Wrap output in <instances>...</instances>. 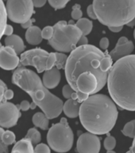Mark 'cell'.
<instances>
[{"mask_svg":"<svg viewBox=\"0 0 135 153\" xmlns=\"http://www.w3.org/2000/svg\"><path fill=\"white\" fill-rule=\"evenodd\" d=\"M118 109L111 98L104 94L91 95L80 108V120L83 128L94 135L109 133L116 124Z\"/></svg>","mask_w":135,"mask_h":153,"instance_id":"1","label":"cell"},{"mask_svg":"<svg viewBox=\"0 0 135 153\" xmlns=\"http://www.w3.org/2000/svg\"><path fill=\"white\" fill-rule=\"evenodd\" d=\"M110 96L120 109L135 111V55L117 61L108 73Z\"/></svg>","mask_w":135,"mask_h":153,"instance_id":"2","label":"cell"},{"mask_svg":"<svg viewBox=\"0 0 135 153\" xmlns=\"http://www.w3.org/2000/svg\"><path fill=\"white\" fill-rule=\"evenodd\" d=\"M12 82L30 96L33 102L40 107L49 120L57 118L63 112L61 99L50 93L38 74L30 69L21 67L14 70Z\"/></svg>","mask_w":135,"mask_h":153,"instance_id":"3","label":"cell"},{"mask_svg":"<svg viewBox=\"0 0 135 153\" xmlns=\"http://www.w3.org/2000/svg\"><path fill=\"white\" fill-rule=\"evenodd\" d=\"M104 57V53L92 45H86L76 47L68 57L65 66V76L68 83L75 92H77V79L83 73H91L98 81L97 92L101 90L107 83L108 73L101 74L92 67L91 62L97 57Z\"/></svg>","mask_w":135,"mask_h":153,"instance_id":"4","label":"cell"},{"mask_svg":"<svg viewBox=\"0 0 135 153\" xmlns=\"http://www.w3.org/2000/svg\"><path fill=\"white\" fill-rule=\"evenodd\" d=\"M97 19L105 26H123L135 19V0L93 1Z\"/></svg>","mask_w":135,"mask_h":153,"instance_id":"5","label":"cell"},{"mask_svg":"<svg viewBox=\"0 0 135 153\" xmlns=\"http://www.w3.org/2000/svg\"><path fill=\"white\" fill-rule=\"evenodd\" d=\"M54 34L49 41L52 48L59 53H71L77 46L83 33L76 25H69L66 21H60L53 26Z\"/></svg>","mask_w":135,"mask_h":153,"instance_id":"6","label":"cell"},{"mask_svg":"<svg viewBox=\"0 0 135 153\" xmlns=\"http://www.w3.org/2000/svg\"><path fill=\"white\" fill-rule=\"evenodd\" d=\"M73 141V131L65 118H61L59 123L53 124L48 131L49 146L56 152H68L72 148Z\"/></svg>","mask_w":135,"mask_h":153,"instance_id":"7","label":"cell"},{"mask_svg":"<svg viewBox=\"0 0 135 153\" xmlns=\"http://www.w3.org/2000/svg\"><path fill=\"white\" fill-rule=\"evenodd\" d=\"M33 7L30 0H9L6 5L7 18L15 23H26L34 13Z\"/></svg>","mask_w":135,"mask_h":153,"instance_id":"8","label":"cell"},{"mask_svg":"<svg viewBox=\"0 0 135 153\" xmlns=\"http://www.w3.org/2000/svg\"><path fill=\"white\" fill-rule=\"evenodd\" d=\"M50 53L41 48H36L22 53L20 57V64L23 66L35 67L38 73L46 71L47 62Z\"/></svg>","mask_w":135,"mask_h":153,"instance_id":"9","label":"cell"},{"mask_svg":"<svg viewBox=\"0 0 135 153\" xmlns=\"http://www.w3.org/2000/svg\"><path fill=\"white\" fill-rule=\"evenodd\" d=\"M19 105H15L10 102H2L0 104V127L11 128L16 125L21 117Z\"/></svg>","mask_w":135,"mask_h":153,"instance_id":"10","label":"cell"},{"mask_svg":"<svg viewBox=\"0 0 135 153\" xmlns=\"http://www.w3.org/2000/svg\"><path fill=\"white\" fill-rule=\"evenodd\" d=\"M100 147V138L90 132L81 134L76 143V151L78 153H99Z\"/></svg>","mask_w":135,"mask_h":153,"instance_id":"11","label":"cell"},{"mask_svg":"<svg viewBox=\"0 0 135 153\" xmlns=\"http://www.w3.org/2000/svg\"><path fill=\"white\" fill-rule=\"evenodd\" d=\"M77 92L85 93L88 95H94L98 93V81L95 76L91 73H83L79 76L76 82Z\"/></svg>","mask_w":135,"mask_h":153,"instance_id":"12","label":"cell"},{"mask_svg":"<svg viewBox=\"0 0 135 153\" xmlns=\"http://www.w3.org/2000/svg\"><path fill=\"white\" fill-rule=\"evenodd\" d=\"M20 63V58L12 48L0 46V67L5 70H14Z\"/></svg>","mask_w":135,"mask_h":153,"instance_id":"13","label":"cell"},{"mask_svg":"<svg viewBox=\"0 0 135 153\" xmlns=\"http://www.w3.org/2000/svg\"><path fill=\"white\" fill-rule=\"evenodd\" d=\"M134 50V45L132 41L128 40L126 37H121L119 38L115 47L110 52V56L115 62L125 57L131 55Z\"/></svg>","mask_w":135,"mask_h":153,"instance_id":"14","label":"cell"},{"mask_svg":"<svg viewBox=\"0 0 135 153\" xmlns=\"http://www.w3.org/2000/svg\"><path fill=\"white\" fill-rule=\"evenodd\" d=\"M60 81V72L56 67H53L52 69L45 72L43 75L42 82L45 88L48 89L56 88L59 85Z\"/></svg>","mask_w":135,"mask_h":153,"instance_id":"15","label":"cell"},{"mask_svg":"<svg viewBox=\"0 0 135 153\" xmlns=\"http://www.w3.org/2000/svg\"><path fill=\"white\" fill-rule=\"evenodd\" d=\"M5 45L6 46L10 47L14 50L17 54H21L26 49V45L24 44L23 40L21 39V37L16 34L8 36L5 38Z\"/></svg>","mask_w":135,"mask_h":153,"instance_id":"16","label":"cell"},{"mask_svg":"<svg viewBox=\"0 0 135 153\" xmlns=\"http://www.w3.org/2000/svg\"><path fill=\"white\" fill-rule=\"evenodd\" d=\"M81 104L78 100L69 99L64 104L63 112L69 118H76L80 115V108Z\"/></svg>","mask_w":135,"mask_h":153,"instance_id":"17","label":"cell"},{"mask_svg":"<svg viewBox=\"0 0 135 153\" xmlns=\"http://www.w3.org/2000/svg\"><path fill=\"white\" fill-rule=\"evenodd\" d=\"M26 39L29 44L37 45L42 41L41 30L38 26H33L29 28L26 32Z\"/></svg>","mask_w":135,"mask_h":153,"instance_id":"18","label":"cell"},{"mask_svg":"<svg viewBox=\"0 0 135 153\" xmlns=\"http://www.w3.org/2000/svg\"><path fill=\"white\" fill-rule=\"evenodd\" d=\"M10 153H34L33 145L27 139H21L14 144Z\"/></svg>","mask_w":135,"mask_h":153,"instance_id":"19","label":"cell"},{"mask_svg":"<svg viewBox=\"0 0 135 153\" xmlns=\"http://www.w3.org/2000/svg\"><path fill=\"white\" fill-rule=\"evenodd\" d=\"M32 121L34 126L40 128L42 130H47L49 128V118H48L44 112H38L33 115Z\"/></svg>","mask_w":135,"mask_h":153,"instance_id":"20","label":"cell"},{"mask_svg":"<svg viewBox=\"0 0 135 153\" xmlns=\"http://www.w3.org/2000/svg\"><path fill=\"white\" fill-rule=\"evenodd\" d=\"M76 26L81 30L83 35L87 36L88 34L91 32L93 27L92 22L86 18H82L81 19L78 20L76 23Z\"/></svg>","mask_w":135,"mask_h":153,"instance_id":"21","label":"cell"},{"mask_svg":"<svg viewBox=\"0 0 135 153\" xmlns=\"http://www.w3.org/2000/svg\"><path fill=\"white\" fill-rule=\"evenodd\" d=\"M7 10H6V6L4 5V2L0 0V40L2 38V35L4 34V30L7 26ZM0 44V46H1Z\"/></svg>","mask_w":135,"mask_h":153,"instance_id":"22","label":"cell"},{"mask_svg":"<svg viewBox=\"0 0 135 153\" xmlns=\"http://www.w3.org/2000/svg\"><path fill=\"white\" fill-rule=\"evenodd\" d=\"M25 138L30 141L33 146H37L40 143L41 140V136L38 129L35 128H32L29 129Z\"/></svg>","mask_w":135,"mask_h":153,"instance_id":"23","label":"cell"},{"mask_svg":"<svg viewBox=\"0 0 135 153\" xmlns=\"http://www.w3.org/2000/svg\"><path fill=\"white\" fill-rule=\"evenodd\" d=\"M112 58L107 51H105L104 57L100 62V69L103 73H108L112 68Z\"/></svg>","mask_w":135,"mask_h":153,"instance_id":"24","label":"cell"},{"mask_svg":"<svg viewBox=\"0 0 135 153\" xmlns=\"http://www.w3.org/2000/svg\"><path fill=\"white\" fill-rule=\"evenodd\" d=\"M56 64H55V67L60 69H65L66 66L67 61H68V56L65 55L63 53L56 52Z\"/></svg>","mask_w":135,"mask_h":153,"instance_id":"25","label":"cell"},{"mask_svg":"<svg viewBox=\"0 0 135 153\" xmlns=\"http://www.w3.org/2000/svg\"><path fill=\"white\" fill-rule=\"evenodd\" d=\"M122 134L124 136H128L130 138L135 137V120H133L131 121L126 123V125L124 126L122 131Z\"/></svg>","mask_w":135,"mask_h":153,"instance_id":"26","label":"cell"},{"mask_svg":"<svg viewBox=\"0 0 135 153\" xmlns=\"http://www.w3.org/2000/svg\"><path fill=\"white\" fill-rule=\"evenodd\" d=\"M15 135L13 131H5L2 135V142L5 145L9 146L15 142Z\"/></svg>","mask_w":135,"mask_h":153,"instance_id":"27","label":"cell"},{"mask_svg":"<svg viewBox=\"0 0 135 153\" xmlns=\"http://www.w3.org/2000/svg\"><path fill=\"white\" fill-rule=\"evenodd\" d=\"M104 148L107 151H112L116 146V140L114 136H110L107 134V136L104 140Z\"/></svg>","mask_w":135,"mask_h":153,"instance_id":"28","label":"cell"},{"mask_svg":"<svg viewBox=\"0 0 135 153\" xmlns=\"http://www.w3.org/2000/svg\"><path fill=\"white\" fill-rule=\"evenodd\" d=\"M53 34H54L53 26H45V28L41 30V36H42L43 39H46V40L49 41L53 37Z\"/></svg>","mask_w":135,"mask_h":153,"instance_id":"29","label":"cell"},{"mask_svg":"<svg viewBox=\"0 0 135 153\" xmlns=\"http://www.w3.org/2000/svg\"><path fill=\"white\" fill-rule=\"evenodd\" d=\"M83 12L80 10V5L75 4L72 7V18L74 20H80L82 19Z\"/></svg>","mask_w":135,"mask_h":153,"instance_id":"30","label":"cell"},{"mask_svg":"<svg viewBox=\"0 0 135 153\" xmlns=\"http://www.w3.org/2000/svg\"><path fill=\"white\" fill-rule=\"evenodd\" d=\"M49 3L55 10H59L65 7V6L69 3V1L68 0H58V1L57 0H49Z\"/></svg>","mask_w":135,"mask_h":153,"instance_id":"31","label":"cell"},{"mask_svg":"<svg viewBox=\"0 0 135 153\" xmlns=\"http://www.w3.org/2000/svg\"><path fill=\"white\" fill-rule=\"evenodd\" d=\"M74 93H75V91H74V89L72 88L71 86L69 85V84L65 85L63 87V88H62V94L64 96V97L68 99V100L71 99L72 96L73 95Z\"/></svg>","mask_w":135,"mask_h":153,"instance_id":"32","label":"cell"},{"mask_svg":"<svg viewBox=\"0 0 135 153\" xmlns=\"http://www.w3.org/2000/svg\"><path fill=\"white\" fill-rule=\"evenodd\" d=\"M34 153H51L49 146L45 143H39L34 148Z\"/></svg>","mask_w":135,"mask_h":153,"instance_id":"33","label":"cell"},{"mask_svg":"<svg viewBox=\"0 0 135 153\" xmlns=\"http://www.w3.org/2000/svg\"><path fill=\"white\" fill-rule=\"evenodd\" d=\"M56 64V53H50L49 57L47 62V67H46V71L52 69L53 67H55Z\"/></svg>","mask_w":135,"mask_h":153,"instance_id":"34","label":"cell"},{"mask_svg":"<svg viewBox=\"0 0 135 153\" xmlns=\"http://www.w3.org/2000/svg\"><path fill=\"white\" fill-rule=\"evenodd\" d=\"M4 130L0 127V153H9L8 146L5 145L2 142V135L4 133Z\"/></svg>","mask_w":135,"mask_h":153,"instance_id":"35","label":"cell"},{"mask_svg":"<svg viewBox=\"0 0 135 153\" xmlns=\"http://www.w3.org/2000/svg\"><path fill=\"white\" fill-rule=\"evenodd\" d=\"M7 89V85L0 79V104L4 100V93Z\"/></svg>","mask_w":135,"mask_h":153,"instance_id":"36","label":"cell"},{"mask_svg":"<svg viewBox=\"0 0 135 153\" xmlns=\"http://www.w3.org/2000/svg\"><path fill=\"white\" fill-rule=\"evenodd\" d=\"M87 13H88V15L90 17V19H95L96 20L97 19V16L95 13V10H94V7H93V5H89L88 7V9H87Z\"/></svg>","mask_w":135,"mask_h":153,"instance_id":"37","label":"cell"},{"mask_svg":"<svg viewBox=\"0 0 135 153\" xmlns=\"http://www.w3.org/2000/svg\"><path fill=\"white\" fill-rule=\"evenodd\" d=\"M109 39L107 38H103L100 42V46L102 50H107V48L109 47Z\"/></svg>","mask_w":135,"mask_h":153,"instance_id":"38","label":"cell"},{"mask_svg":"<svg viewBox=\"0 0 135 153\" xmlns=\"http://www.w3.org/2000/svg\"><path fill=\"white\" fill-rule=\"evenodd\" d=\"M30 108V103L28 100H22L19 105V109L21 111H27Z\"/></svg>","mask_w":135,"mask_h":153,"instance_id":"39","label":"cell"},{"mask_svg":"<svg viewBox=\"0 0 135 153\" xmlns=\"http://www.w3.org/2000/svg\"><path fill=\"white\" fill-rule=\"evenodd\" d=\"M14 97V92L10 89H7L4 93V100L2 102H7V100H11Z\"/></svg>","mask_w":135,"mask_h":153,"instance_id":"40","label":"cell"},{"mask_svg":"<svg viewBox=\"0 0 135 153\" xmlns=\"http://www.w3.org/2000/svg\"><path fill=\"white\" fill-rule=\"evenodd\" d=\"M13 32H14V29H13L12 26L7 24V26H6V28H5V30H4L5 35H7V37H8V36L13 35Z\"/></svg>","mask_w":135,"mask_h":153,"instance_id":"41","label":"cell"},{"mask_svg":"<svg viewBox=\"0 0 135 153\" xmlns=\"http://www.w3.org/2000/svg\"><path fill=\"white\" fill-rule=\"evenodd\" d=\"M78 45H79V46H83V45H88V39L87 38V37H86V36L83 35L82 37H81L80 39V41H79Z\"/></svg>","mask_w":135,"mask_h":153,"instance_id":"42","label":"cell"},{"mask_svg":"<svg viewBox=\"0 0 135 153\" xmlns=\"http://www.w3.org/2000/svg\"><path fill=\"white\" fill-rule=\"evenodd\" d=\"M34 7H42L46 3L45 0H34L33 1Z\"/></svg>","mask_w":135,"mask_h":153,"instance_id":"43","label":"cell"},{"mask_svg":"<svg viewBox=\"0 0 135 153\" xmlns=\"http://www.w3.org/2000/svg\"><path fill=\"white\" fill-rule=\"evenodd\" d=\"M34 21H35L34 19H30V20H29L28 22H26V23L21 24V27L23 29H27V30H28L29 28H30L31 26H32V24H33V22Z\"/></svg>","mask_w":135,"mask_h":153,"instance_id":"44","label":"cell"},{"mask_svg":"<svg viewBox=\"0 0 135 153\" xmlns=\"http://www.w3.org/2000/svg\"><path fill=\"white\" fill-rule=\"evenodd\" d=\"M108 28H109L110 30L114 32V33H119L122 30L123 26H111V27H108Z\"/></svg>","mask_w":135,"mask_h":153,"instance_id":"45","label":"cell"},{"mask_svg":"<svg viewBox=\"0 0 135 153\" xmlns=\"http://www.w3.org/2000/svg\"><path fill=\"white\" fill-rule=\"evenodd\" d=\"M127 26H130V27H134V26H135V19H133L132 21L130 22L127 25H126Z\"/></svg>","mask_w":135,"mask_h":153,"instance_id":"46","label":"cell"},{"mask_svg":"<svg viewBox=\"0 0 135 153\" xmlns=\"http://www.w3.org/2000/svg\"><path fill=\"white\" fill-rule=\"evenodd\" d=\"M130 151L132 152V153H135V141H133V144L130 148Z\"/></svg>","mask_w":135,"mask_h":153,"instance_id":"47","label":"cell"},{"mask_svg":"<svg viewBox=\"0 0 135 153\" xmlns=\"http://www.w3.org/2000/svg\"><path fill=\"white\" fill-rule=\"evenodd\" d=\"M36 107H37V105L36 104H34L33 102H32L30 104V108L31 109H35Z\"/></svg>","mask_w":135,"mask_h":153,"instance_id":"48","label":"cell"},{"mask_svg":"<svg viewBox=\"0 0 135 153\" xmlns=\"http://www.w3.org/2000/svg\"><path fill=\"white\" fill-rule=\"evenodd\" d=\"M68 24H69V25H75V22H74V21L73 20H70V21L69 22H68Z\"/></svg>","mask_w":135,"mask_h":153,"instance_id":"49","label":"cell"},{"mask_svg":"<svg viewBox=\"0 0 135 153\" xmlns=\"http://www.w3.org/2000/svg\"><path fill=\"white\" fill-rule=\"evenodd\" d=\"M107 153H116L115 152H114V151H107Z\"/></svg>","mask_w":135,"mask_h":153,"instance_id":"50","label":"cell"},{"mask_svg":"<svg viewBox=\"0 0 135 153\" xmlns=\"http://www.w3.org/2000/svg\"><path fill=\"white\" fill-rule=\"evenodd\" d=\"M134 39H135V30L134 31Z\"/></svg>","mask_w":135,"mask_h":153,"instance_id":"51","label":"cell"},{"mask_svg":"<svg viewBox=\"0 0 135 153\" xmlns=\"http://www.w3.org/2000/svg\"><path fill=\"white\" fill-rule=\"evenodd\" d=\"M134 141H135V137H134Z\"/></svg>","mask_w":135,"mask_h":153,"instance_id":"52","label":"cell"}]
</instances>
